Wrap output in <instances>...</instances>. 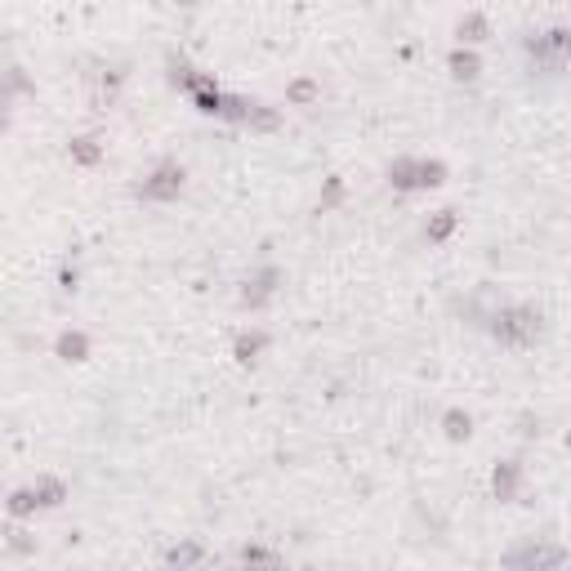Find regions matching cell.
I'll use <instances>...</instances> for the list:
<instances>
[{
    "instance_id": "obj_1",
    "label": "cell",
    "mask_w": 571,
    "mask_h": 571,
    "mask_svg": "<svg viewBox=\"0 0 571 571\" xmlns=\"http://www.w3.org/2000/svg\"><path fill=\"white\" fill-rule=\"evenodd\" d=\"M500 322V317H495ZM540 331V322H536V313H527V308H513V313H504V322L495 326V335H504V340H531Z\"/></svg>"
}]
</instances>
